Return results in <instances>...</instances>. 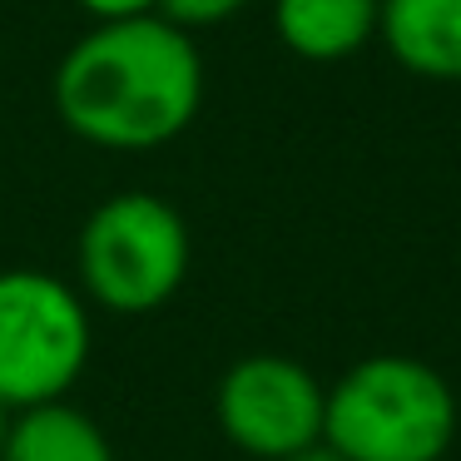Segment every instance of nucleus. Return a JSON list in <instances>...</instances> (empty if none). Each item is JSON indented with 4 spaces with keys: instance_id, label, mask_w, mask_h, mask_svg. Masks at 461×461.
<instances>
[{
    "instance_id": "nucleus-1",
    "label": "nucleus",
    "mask_w": 461,
    "mask_h": 461,
    "mask_svg": "<svg viewBox=\"0 0 461 461\" xmlns=\"http://www.w3.org/2000/svg\"><path fill=\"white\" fill-rule=\"evenodd\" d=\"M55 114L75 140L144 154L179 140L203 104V60L189 31L159 11L95 21L55 65Z\"/></svg>"
},
{
    "instance_id": "nucleus-2",
    "label": "nucleus",
    "mask_w": 461,
    "mask_h": 461,
    "mask_svg": "<svg viewBox=\"0 0 461 461\" xmlns=\"http://www.w3.org/2000/svg\"><path fill=\"white\" fill-rule=\"evenodd\" d=\"M322 441L342 461H441L456 441V397L417 357H367L322 402Z\"/></svg>"
},
{
    "instance_id": "nucleus-3",
    "label": "nucleus",
    "mask_w": 461,
    "mask_h": 461,
    "mask_svg": "<svg viewBox=\"0 0 461 461\" xmlns=\"http://www.w3.org/2000/svg\"><path fill=\"white\" fill-rule=\"evenodd\" d=\"M189 223L159 194H110L80 229V288L120 318L164 308L189 278Z\"/></svg>"
},
{
    "instance_id": "nucleus-4",
    "label": "nucleus",
    "mask_w": 461,
    "mask_h": 461,
    "mask_svg": "<svg viewBox=\"0 0 461 461\" xmlns=\"http://www.w3.org/2000/svg\"><path fill=\"white\" fill-rule=\"evenodd\" d=\"M90 362V308L65 278L0 268V402H60Z\"/></svg>"
},
{
    "instance_id": "nucleus-5",
    "label": "nucleus",
    "mask_w": 461,
    "mask_h": 461,
    "mask_svg": "<svg viewBox=\"0 0 461 461\" xmlns=\"http://www.w3.org/2000/svg\"><path fill=\"white\" fill-rule=\"evenodd\" d=\"M322 402L328 392L303 362L258 352L223 372L213 411H219V431L239 451L258 461H283L322 441Z\"/></svg>"
},
{
    "instance_id": "nucleus-6",
    "label": "nucleus",
    "mask_w": 461,
    "mask_h": 461,
    "mask_svg": "<svg viewBox=\"0 0 461 461\" xmlns=\"http://www.w3.org/2000/svg\"><path fill=\"white\" fill-rule=\"evenodd\" d=\"M377 35L407 75L461 85V0H382Z\"/></svg>"
},
{
    "instance_id": "nucleus-7",
    "label": "nucleus",
    "mask_w": 461,
    "mask_h": 461,
    "mask_svg": "<svg viewBox=\"0 0 461 461\" xmlns=\"http://www.w3.org/2000/svg\"><path fill=\"white\" fill-rule=\"evenodd\" d=\"M377 15L382 0H278L273 31L298 60L338 65L377 35Z\"/></svg>"
},
{
    "instance_id": "nucleus-8",
    "label": "nucleus",
    "mask_w": 461,
    "mask_h": 461,
    "mask_svg": "<svg viewBox=\"0 0 461 461\" xmlns=\"http://www.w3.org/2000/svg\"><path fill=\"white\" fill-rule=\"evenodd\" d=\"M0 461H114V447L90 411L60 397L15 411Z\"/></svg>"
},
{
    "instance_id": "nucleus-9",
    "label": "nucleus",
    "mask_w": 461,
    "mask_h": 461,
    "mask_svg": "<svg viewBox=\"0 0 461 461\" xmlns=\"http://www.w3.org/2000/svg\"><path fill=\"white\" fill-rule=\"evenodd\" d=\"M249 0H159L154 11L164 21H174L179 31H209V25H223L243 11Z\"/></svg>"
},
{
    "instance_id": "nucleus-10",
    "label": "nucleus",
    "mask_w": 461,
    "mask_h": 461,
    "mask_svg": "<svg viewBox=\"0 0 461 461\" xmlns=\"http://www.w3.org/2000/svg\"><path fill=\"white\" fill-rule=\"evenodd\" d=\"M75 5L95 21H130V15H149L159 0H75Z\"/></svg>"
},
{
    "instance_id": "nucleus-11",
    "label": "nucleus",
    "mask_w": 461,
    "mask_h": 461,
    "mask_svg": "<svg viewBox=\"0 0 461 461\" xmlns=\"http://www.w3.org/2000/svg\"><path fill=\"white\" fill-rule=\"evenodd\" d=\"M283 461H342V456H338V451L328 447V441H312V447L293 451V456H283Z\"/></svg>"
},
{
    "instance_id": "nucleus-12",
    "label": "nucleus",
    "mask_w": 461,
    "mask_h": 461,
    "mask_svg": "<svg viewBox=\"0 0 461 461\" xmlns=\"http://www.w3.org/2000/svg\"><path fill=\"white\" fill-rule=\"evenodd\" d=\"M11 421H15V411L0 402V451H5V437H11Z\"/></svg>"
}]
</instances>
